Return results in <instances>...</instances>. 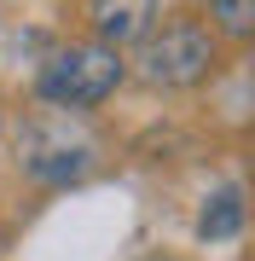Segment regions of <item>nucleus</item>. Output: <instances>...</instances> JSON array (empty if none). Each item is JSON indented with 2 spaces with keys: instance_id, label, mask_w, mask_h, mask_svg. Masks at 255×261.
Here are the masks:
<instances>
[{
  "instance_id": "f257e3e1",
  "label": "nucleus",
  "mask_w": 255,
  "mask_h": 261,
  "mask_svg": "<svg viewBox=\"0 0 255 261\" xmlns=\"http://www.w3.org/2000/svg\"><path fill=\"white\" fill-rule=\"evenodd\" d=\"M220 47L226 41L209 29L197 12H168L133 41V75L157 93H191L209 87L220 70Z\"/></svg>"
},
{
  "instance_id": "f03ea898",
  "label": "nucleus",
  "mask_w": 255,
  "mask_h": 261,
  "mask_svg": "<svg viewBox=\"0 0 255 261\" xmlns=\"http://www.w3.org/2000/svg\"><path fill=\"white\" fill-rule=\"evenodd\" d=\"M128 82V58L116 47H104V41H64V47H52L41 58L35 70V99L47 105V111H99L104 99L116 93V87Z\"/></svg>"
},
{
  "instance_id": "39448f33",
  "label": "nucleus",
  "mask_w": 255,
  "mask_h": 261,
  "mask_svg": "<svg viewBox=\"0 0 255 261\" xmlns=\"http://www.w3.org/2000/svg\"><path fill=\"white\" fill-rule=\"evenodd\" d=\"M244 186H215L197 209V244H232L244 232Z\"/></svg>"
},
{
  "instance_id": "20e7f679",
  "label": "nucleus",
  "mask_w": 255,
  "mask_h": 261,
  "mask_svg": "<svg viewBox=\"0 0 255 261\" xmlns=\"http://www.w3.org/2000/svg\"><path fill=\"white\" fill-rule=\"evenodd\" d=\"M81 18H87V35L93 41L128 53L133 41L162 18V0H81Z\"/></svg>"
},
{
  "instance_id": "0eeeda50",
  "label": "nucleus",
  "mask_w": 255,
  "mask_h": 261,
  "mask_svg": "<svg viewBox=\"0 0 255 261\" xmlns=\"http://www.w3.org/2000/svg\"><path fill=\"white\" fill-rule=\"evenodd\" d=\"M133 261H186V255H174V250H139Z\"/></svg>"
},
{
  "instance_id": "423d86ee",
  "label": "nucleus",
  "mask_w": 255,
  "mask_h": 261,
  "mask_svg": "<svg viewBox=\"0 0 255 261\" xmlns=\"http://www.w3.org/2000/svg\"><path fill=\"white\" fill-rule=\"evenodd\" d=\"M197 18L215 29L220 41L244 47V41L255 35V0H197Z\"/></svg>"
},
{
  "instance_id": "7ed1b4c3",
  "label": "nucleus",
  "mask_w": 255,
  "mask_h": 261,
  "mask_svg": "<svg viewBox=\"0 0 255 261\" xmlns=\"http://www.w3.org/2000/svg\"><path fill=\"white\" fill-rule=\"evenodd\" d=\"M18 168L35 186H81L99 168V140L76 111H41L18 134Z\"/></svg>"
}]
</instances>
